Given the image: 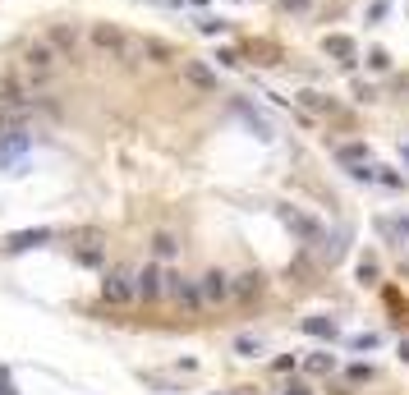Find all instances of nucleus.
Listing matches in <instances>:
<instances>
[{
    "label": "nucleus",
    "mask_w": 409,
    "mask_h": 395,
    "mask_svg": "<svg viewBox=\"0 0 409 395\" xmlns=\"http://www.w3.org/2000/svg\"><path fill=\"white\" fill-rule=\"evenodd\" d=\"M166 295L179 304V313H184V318H198L202 308H207V304H202L198 281H188V276H179V271H166Z\"/></svg>",
    "instance_id": "3"
},
{
    "label": "nucleus",
    "mask_w": 409,
    "mask_h": 395,
    "mask_svg": "<svg viewBox=\"0 0 409 395\" xmlns=\"http://www.w3.org/2000/svg\"><path fill=\"white\" fill-rule=\"evenodd\" d=\"M152 248L161 253V258H170V253H175L179 244H175V234H156V239H152Z\"/></svg>",
    "instance_id": "20"
},
{
    "label": "nucleus",
    "mask_w": 409,
    "mask_h": 395,
    "mask_svg": "<svg viewBox=\"0 0 409 395\" xmlns=\"http://www.w3.org/2000/svg\"><path fill=\"white\" fill-rule=\"evenodd\" d=\"M336 161L341 165H368V147L364 143H345V147H336Z\"/></svg>",
    "instance_id": "17"
},
{
    "label": "nucleus",
    "mask_w": 409,
    "mask_h": 395,
    "mask_svg": "<svg viewBox=\"0 0 409 395\" xmlns=\"http://www.w3.org/2000/svg\"><path fill=\"white\" fill-rule=\"evenodd\" d=\"M322 51L332 55V60H341V65H354V55H359V46H354L345 33H332L327 42H322Z\"/></svg>",
    "instance_id": "12"
},
{
    "label": "nucleus",
    "mask_w": 409,
    "mask_h": 395,
    "mask_svg": "<svg viewBox=\"0 0 409 395\" xmlns=\"http://www.w3.org/2000/svg\"><path fill=\"white\" fill-rule=\"evenodd\" d=\"M244 55H248L253 65H276V60H281V46H276V42H262V37H258V42L244 46Z\"/></svg>",
    "instance_id": "14"
},
{
    "label": "nucleus",
    "mask_w": 409,
    "mask_h": 395,
    "mask_svg": "<svg viewBox=\"0 0 409 395\" xmlns=\"http://www.w3.org/2000/svg\"><path fill=\"white\" fill-rule=\"evenodd\" d=\"M235 350H239V354H248V359H253V354L262 350V345H258L253 336H239V341H235Z\"/></svg>",
    "instance_id": "23"
},
{
    "label": "nucleus",
    "mask_w": 409,
    "mask_h": 395,
    "mask_svg": "<svg viewBox=\"0 0 409 395\" xmlns=\"http://www.w3.org/2000/svg\"><path fill=\"white\" fill-rule=\"evenodd\" d=\"M281 5H285V10H308L313 0H281Z\"/></svg>",
    "instance_id": "27"
},
{
    "label": "nucleus",
    "mask_w": 409,
    "mask_h": 395,
    "mask_svg": "<svg viewBox=\"0 0 409 395\" xmlns=\"http://www.w3.org/2000/svg\"><path fill=\"white\" fill-rule=\"evenodd\" d=\"M46 239H51V230H23V234H10V244H5V248L19 253V248H33V244H46Z\"/></svg>",
    "instance_id": "16"
},
{
    "label": "nucleus",
    "mask_w": 409,
    "mask_h": 395,
    "mask_svg": "<svg viewBox=\"0 0 409 395\" xmlns=\"http://www.w3.org/2000/svg\"><path fill=\"white\" fill-rule=\"evenodd\" d=\"M19 69H23V78H28V88H51L60 78V69H65V55L56 51V42L51 37H33V42H23V51H19Z\"/></svg>",
    "instance_id": "1"
},
{
    "label": "nucleus",
    "mask_w": 409,
    "mask_h": 395,
    "mask_svg": "<svg viewBox=\"0 0 409 395\" xmlns=\"http://www.w3.org/2000/svg\"><path fill=\"white\" fill-rule=\"evenodd\" d=\"M133 285H138V299H156V295H166V271L147 262L143 271H133Z\"/></svg>",
    "instance_id": "10"
},
{
    "label": "nucleus",
    "mask_w": 409,
    "mask_h": 395,
    "mask_svg": "<svg viewBox=\"0 0 409 395\" xmlns=\"http://www.w3.org/2000/svg\"><path fill=\"white\" fill-rule=\"evenodd\" d=\"M262 271H239V276H230V290H235V299L239 304H258L262 299Z\"/></svg>",
    "instance_id": "9"
},
{
    "label": "nucleus",
    "mask_w": 409,
    "mask_h": 395,
    "mask_svg": "<svg viewBox=\"0 0 409 395\" xmlns=\"http://www.w3.org/2000/svg\"><path fill=\"white\" fill-rule=\"evenodd\" d=\"M143 60H152V65H170V60H179L175 46L161 42V37H143Z\"/></svg>",
    "instance_id": "13"
},
{
    "label": "nucleus",
    "mask_w": 409,
    "mask_h": 395,
    "mask_svg": "<svg viewBox=\"0 0 409 395\" xmlns=\"http://www.w3.org/2000/svg\"><path fill=\"white\" fill-rule=\"evenodd\" d=\"M179 78H184L193 92H202V97H211V92L221 88V78H216V69H211L207 60H179Z\"/></svg>",
    "instance_id": "4"
},
{
    "label": "nucleus",
    "mask_w": 409,
    "mask_h": 395,
    "mask_svg": "<svg viewBox=\"0 0 409 395\" xmlns=\"http://www.w3.org/2000/svg\"><path fill=\"white\" fill-rule=\"evenodd\" d=\"M299 101H304V106L308 110H318V115H327V120H350V115H345V106L336 97H327V92H299Z\"/></svg>",
    "instance_id": "11"
},
{
    "label": "nucleus",
    "mask_w": 409,
    "mask_h": 395,
    "mask_svg": "<svg viewBox=\"0 0 409 395\" xmlns=\"http://www.w3.org/2000/svg\"><path fill=\"white\" fill-rule=\"evenodd\" d=\"M198 290H202V304H207V308H216V304H225V299H235L230 276H225V271H207V276H198Z\"/></svg>",
    "instance_id": "7"
},
{
    "label": "nucleus",
    "mask_w": 409,
    "mask_h": 395,
    "mask_svg": "<svg viewBox=\"0 0 409 395\" xmlns=\"http://www.w3.org/2000/svg\"><path fill=\"white\" fill-rule=\"evenodd\" d=\"M28 147V133L23 129H5V138H0V161H10L14 152H23Z\"/></svg>",
    "instance_id": "15"
},
{
    "label": "nucleus",
    "mask_w": 409,
    "mask_h": 395,
    "mask_svg": "<svg viewBox=\"0 0 409 395\" xmlns=\"http://www.w3.org/2000/svg\"><path fill=\"white\" fill-rule=\"evenodd\" d=\"M308 368H313V373H332V368H336V354H313Z\"/></svg>",
    "instance_id": "19"
},
{
    "label": "nucleus",
    "mask_w": 409,
    "mask_h": 395,
    "mask_svg": "<svg viewBox=\"0 0 409 395\" xmlns=\"http://www.w3.org/2000/svg\"><path fill=\"white\" fill-rule=\"evenodd\" d=\"M88 46L97 55H106V60H115V65H138V60H143V37L124 33L120 23H92Z\"/></svg>",
    "instance_id": "2"
},
{
    "label": "nucleus",
    "mask_w": 409,
    "mask_h": 395,
    "mask_svg": "<svg viewBox=\"0 0 409 395\" xmlns=\"http://www.w3.org/2000/svg\"><path fill=\"white\" fill-rule=\"evenodd\" d=\"M290 276H299V281H308V276H313V262H308V258H295V262H290Z\"/></svg>",
    "instance_id": "21"
},
{
    "label": "nucleus",
    "mask_w": 409,
    "mask_h": 395,
    "mask_svg": "<svg viewBox=\"0 0 409 395\" xmlns=\"http://www.w3.org/2000/svg\"><path fill=\"white\" fill-rule=\"evenodd\" d=\"M373 276H377V262H373V258H364V262H359V281H373Z\"/></svg>",
    "instance_id": "25"
},
{
    "label": "nucleus",
    "mask_w": 409,
    "mask_h": 395,
    "mask_svg": "<svg viewBox=\"0 0 409 395\" xmlns=\"http://www.w3.org/2000/svg\"><path fill=\"white\" fill-rule=\"evenodd\" d=\"M216 60H221V65H230V69H235V65H244L239 51H216Z\"/></svg>",
    "instance_id": "26"
},
{
    "label": "nucleus",
    "mask_w": 409,
    "mask_h": 395,
    "mask_svg": "<svg viewBox=\"0 0 409 395\" xmlns=\"http://www.w3.org/2000/svg\"><path fill=\"white\" fill-rule=\"evenodd\" d=\"M101 299L106 304H129V299H138V285H133V271H106L101 276Z\"/></svg>",
    "instance_id": "5"
},
{
    "label": "nucleus",
    "mask_w": 409,
    "mask_h": 395,
    "mask_svg": "<svg viewBox=\"0 0 409 395\" xmlns=\"http://www.w3.org/2000/svg\"><path fill=\"white\" fill-rule=\"evenodd\" d=\"M281 395H308V386H299V382H290V386H285V391H281Z\"/></svg>",
    "instance_id": "28"
},
{
    "label": "nucleus",
    "mask_w": 409,
    "mask_h": 395,
    "mask_svg": "<svg viewBox=\"0 0 409 395\" xmlns=\"http://www.w3.org/2000/svg\"><path fill=\"white\" fill-rule=\"evenodd\" d=\"M281 221H285V230H295L304 244H318V239H322V221H313L308 211H299V207H281Z\"/></svg>",
    "instance_id": "6"
},
{
    "label": "nucleus",
    "mask_w": 409,
    "mask_h": 395,
    "mask_svg": "<svg viewBox=\"0 0 409 395\" xmlns=\"http://www.w3.org/2000/svg\"><path fill=\"white\" fill-rule=\"evenodd\" d=\"M304 331H308V336H327V341H332V336H336V322L332 318H308V322H304Z\"/></svg>",
    "instance_id": "18"
},
{
    "label": "nucleus",
    "mask_w": 409,
    "mask_h": 395,
    "mask_svg": "<svg viewBox=\"0 0 409 395\" xmlns=\"http://www.w3.org/2000/svg\"><path fill=\"white\" fill-rule=\"evenodd\" d=\"M46 37L56 42V51L65 55L69 65L78 60V42H83V33H78V23H51V33H46Z\"/></svg>",
    "instance_id": "8"
},
{
    "label": "nucleus",
    "mask_w": 409,
    "mask_h": 395,
    "mask_svg": "<svg viewBox=\"0 0 409 395\" xmlns=\"http://www.w3.org/2000/svg\"><path fill=\"white\" fill-rule=\"evenodd\" d=\"M198 28H202V33H207V37H221V33H225V23H221V19H202Z\"/></svg>",
    "instance_id": "24"
},
{
    "label": "nucleus",
    "mask_w": 409,
    "mask_h": 395,
    "mask_svg": "<svg viewBox=\"0 0 409 395\" xmlns=\"http://www.w3.org/2000/svg\"><path fill=\"white\" fill-rule=\"evenodd\" d=\"M368 65H373V69H387V65H391V55L382 51V46H373V51H368Z\"/></svg>",
    "instance_id": "22"
}]
</instances>
